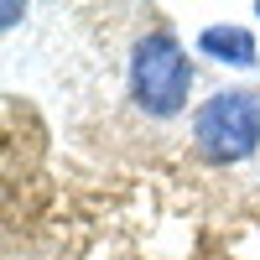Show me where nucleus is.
I'll return each mask as SVG.
<instances>
[{"label": "nucleus", "mask_w": 260, "mask_h": 260, "mask_svg": "<svg viewBox=\"0 0 260 260\" xmlns=\"http://www.w3.org/2000/svg\"><path fill=\"white\" fill-rule=\"evenodd\" d=\"M187 94H192V62L177 31L167 26L146 31L130 47V104L146 120H177L187 110Z\"/></svg>", "instance_id": "1"}, {"label": "nucleus", "mask_w": 260, "mask_h": 260, "mask_svg": "<svg viewBox=\"0 0 260 260\" xmlns=\"http://www.w3.org/2000/svg\"><path fill=\"white\" fill-rule=\"evenodd\" d=\"M192 146L208 161H250L260 146V94L255 89H219L192 110Z\"/></svg>", "instance_id": "2"}, {"label": "nucleus", "mask_w": 260, "mask_h": 260, "mask_svg": "<svg viewBox=\"0 0 260 260\" xmlns=\"http://www.w3.org/2000/svg\"><path fill=\"white\" fill-rule=\"evenodd\" d=\"M198 52L224 62V68H255L260 62V47H255V31L250 26H229V21H213V26L198 31Z\"/></svg>", "instance_id": "3"}, {"label": "nucleus", "mask_w": 260, "mask_h": 260, "mask_svg": "<svg viewBox=\"0 0 260 260\" xmlns=\"http://www.w3.org/2000/svg\"><path fill=\"white\" fill-rule=\"evenodd\" d=\"M255 16H260V6H255Z\"/></svg>", "instance_id": "4"}]
</instances>
